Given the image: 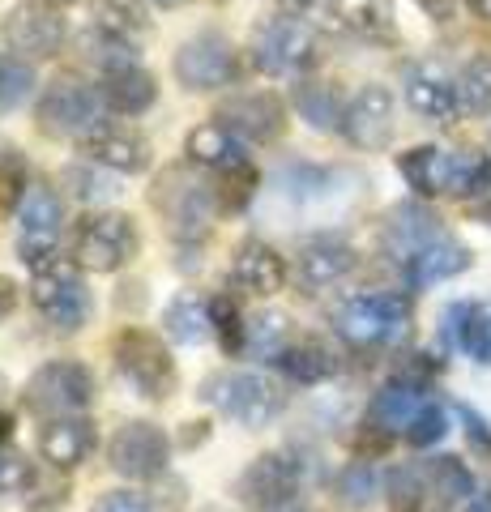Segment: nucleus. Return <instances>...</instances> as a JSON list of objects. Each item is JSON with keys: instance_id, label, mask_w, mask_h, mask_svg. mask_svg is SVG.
<instances>
[{"instance_id": "1", "label": "nucleus", "mask_w": 491, "mask_h": 512, "mask_svg": "<svg viewBox=\"0 0 491 512\" xmlns=\"http://www.w3.org/2000/svg\"><path fill=\"white\" fill-rule=\"evenodd\" d=\"M201 397L210 402L218 414H227L231 423L240 427H265L274 423L282 406H287V397H282L274 384L257 372H218L205 380Z\"/></svg>"}, {"instance_id": "2", "label": "nucleus", "mask_w": 491, "mask_h": 512, "mask_svg": "<svg viewBox=\"0 0 491 512\" xmlns=\"http://www.w3.org/2000/svg\"><path fill=\"white\" fill-rule=\"evenodd\" d=\"M94 402V372L77 359L43 363L26 384V406L47 419H69Z\"/></svg>"}, {"instance_id": "3", "label": "nucleus", "mask_w": 491, "mask_h": 512, "mask_svg": "<svg viewBox=\"0 0 491 512\" xmlns=\"http://www.w3.org/2000/svg\"><path fill=\"white\" fill-rule=\"evenodd\" d=\"M410 325V303L402 295H355L334 312V329L355 346H385Z\"/></svg>"}, {"instance_id": "4", "label": "nucleus", "mask_w": 491, "mask_h": 512, "mask_svg": "<svg viewBox=\"0 0 491 512\" xmlns=\"http://www.w3.org/2000/svg\"><path fill=\"white\" fill-rule=\"evenodd\" d=\"M154 205L176 239H197L214 222V188H205L188 171H167L154 188Z\"/></svg>"}, {"instance_id": "5", "label": "nucleus", "mask_w": 491, "mask_h": 512, "mask_svg": "<svg viewBox=\"0 0 491 512\" xmlns=\"http://www.w3.org/2000/svg\"><path fill=\"white\" fill-rule=\"evenodd\" d=\"M116 363L120 372L129 376V384L150 397V402H163V397L176 389V363L163 350V342L146 329H124L116 333Z\"/></svg>"}, {"instance_id": "6", "label": "nucleus", "mask_w": 491, "mask_h": 512, "mask_svg": "<svg viewBox=\"0 0 491 512\" xmlns=\"http://www.w3.org/2000/svg\"><path fill=\"white\" fill-rule=\"evenodd\" d=\"M30 303H35L56 329H82L90 316L86 282L69 261H52L47 269H39V274H30Z\"/></svg>"}, {"instance_id": "7", "label": "nucleus", "mask_w": 491, "mask_h": 512, "mask_svg": "<svg viewBox=\"0 0 491 512\" xmlns=\"http://www.w3.org/2000/svg\"><path fill=\"white\" fill-rule=\"evenodd\" d=\"M39 120H43L47 133L86 141L90 133H99L103 128V94H94L90 86L65 77V82H56L39 99Z\"/></svg>"}, {"instance_id": "8", "label": "nucleus", "mask_w": 491, "mask_h": 512, "mask_svg": "<svg viewBox=\"0 0 491 512\" xmlns=\"http://www.w3.org/2000/svg\"><path fill=\"white\" fill-rule=\"evenodd\" d=\"M18 222H22V239H18V252L22 261L30 265V274H39L56 256V239H60V222H65V205L52 188H30L22 210H18Z\"/></svg>"}, {"instance_id": "9", "label": "nucleus", "mask_w": 491, "mask_h": 512, "mask_svg": "<svg viewBox=\"0 0 491 512\" xmlns=\"http://www.w3.org/2000/svg\"><path fill=\"white\" fill-rule=\"evenodd\" d=\"M137 252V227L124 214H90L77 227V261L94 274H112Z\"/></svg>"}, {"instance_id": "10", "label": "nucleus", "mask_w": 491, "mask_h": 512, "mask_svg": "<svg viewBox=\"0 0 491 512\" xmlns=\"http://www.w3.org/2000/svg\"><path fill=\"white\" fill-rule=\"evenodd\" d=\"M316 56V39L304 22H269L257 30V39H252V64H257L261 73L269 77H291L299 69H308Z\"/></svg>"}, {"instance_id": "11", "label": "nucleus", "mask_w": 491, "mask_h": 512, "mask_svg": "<svg viewBox=\"0 0 491 512\" xmlns=\"http://www.w3.org/2000/svg\"><path fill=\"white\" fill-rule=\"evenodd\" d=\"M176 77L188 90H218L231 86L235 77V47L227 35L218 30H205V35L188 39L176 52Z\"/></svg>"}, {"instance_id": "12", "label": "nucleus", "mask_w": 491, "mask_h": 512, "mask_svg": "<svg viewBox=\"0 0 491 512\" xmlns=\"http://www.w3.org/2000/svg\"><path fill=\"white\" fill-rule=\"evenodd\" d=\"M299 487H304V470H299V461L291 453H265V457L252 461L240 478L244 504L265 508V512L291 504Z\"/></svg>"}, {"instance_id": "13", "label": "nucleus", "mask_w": 491, "mask_h": 512, "mask_svg": "<svg viewBox=\"0 0 491 512\" xmlns=\"http://www.w3.org/2000/svg\"><path fill=\"white\" fill-rule=\"evenodd\" d=\"M107 453H112L116 474L146 483V478H158L167 470L171 448H167V436L154 423H124L112 436V448H107Z\"/></svg>"}, {"instance_id": "14", "label": "nucleus", "mask_w": 491, "mask_h": 512, "mask_svg": "<svg viewBox=\"0 0 491 512\" xmlns=\"http://www.w3.org/2000/svg\"><path fill=\"white\" fill-rule=\"evenodd\" d=\"M342 133L359 150H380L393 137V94L385 86H359L342 111Z\"/></svg>"}, {"instance_id": "15", "label": "nucleus", "mask_w": 491, "mask_h": 512, "mask_svg": "<svg viewBox=\"0 0 491 512\" xmlns=\"http://www.w3.org/2000/svg\"><path fill=\"white\" fill-rule=\"evenodd\" d=\"M5 35H9V47H13V52H18L22 60H43V56H56V52H60V39H65V22H60V13L43 9V5H22V9L9 18Z\"/></svg>"}, {"instance_id": "16", "label": "nucleus", "mask_w": 491, "mask_h": 512, "mask_svg": "<svg viewBox=\"0 0 491 512\" xmlns=\"http://www.w3.org/2000/svg\"><path fill=\"white\" fill-rule=\"evenodd\" d=\"M82 150L90 163H99L107 171H120V175H137L150 167V141L133 133V128H116V124H103L99 133H90L82 141Z\"/></svg>"}, {"instance_id": "17", "label": "nucleus", "mask_w": 491, "mask_h": 512, "mask_svg": "<svg viewBox=\"0 0 491 512\" xmlns=\"http://www.w3.org/2000/svg\"><path fill=\"white\" fill-rule=\"evenodd\" d=\"M406 103L419 111L423 120H453L462 111V94H457V82H449L445 69L436 64H415L406 73Z\"/></svg>"}, {"instance_id": "18", "label": "nucleus", "mask_w": 491, "mask_h": 512, "mask_svg": "<svg viewBox=\"0 0 491 512\" xmlns=\"http://www.w3.org/2000/svg\"><path fill=\"white\" fill-rule=\"evenodd\" d=\"M355 265H359L355 248L338 244V239H312V244L299 252L295 274H299V282H304L308 291H329V286H338L342 278H351Z\"/></svg>"}, {"instance_id": "19", "label": "nucleus", "mask_w": 491, "mask_h": 512, "mask_svg": "<svg viewBox=\"0 0 491 512\" xmlns=\"http://www.w3.org/2000/svg\"><path fill=\"white\" fill-rule=\"evenodd\" d=\"M218 120L244 141H274L282 133V124H287L282 120V103L274 94H240V99H231L218 111Z\"/></svg>"}, {"instance_id": "20", "label": "nucleus", "mask_w": 491, "mask_h": 512, "mask_svg": "<svg viewBox=\"0 0 491 512\" xmlns=\"http://www.w3.org/2000/svg\"><path fill=\"white\" fill-rule=\"evenodd\" d=\"M188 158L197 167H210V171H240L248 167V150H244V137L231 133L227 124H201L188 133Z\"/></svg>"}, {"instance_id": "21", "label": "nucleus", "mask_w": 491, "mask_h": 512, "mask_svg": "<svg viewBox=\"0 0 491 512\" xmlns=\"http://www.w3.org/2000/svg\"><path fill=\"white\" fill-rule=\"evenodd\" d=\"M231 278H235V286H244L248 295H278L282 282H287V261L269 244H244L235 252Z\"/></svg>"}, {"instance_id": "22", "label": "nucleus", "mask_w": 491, "mask_h": 512, "mask_svg": "<svg viewBox=\"0 0 491 512\" xmlns=\"http://www.w3.org/2000/svg\"><path fill=\"white\" fill-rule=\"evenodd\" d=\"M94 448V431L86 419H47V427L39 431V453L52 461L56 470H73L82 466Z\"/></svg>"}, {"instance_id": "23", "label": "nucleus", "mask_w": 491, "mask_h": 512, "mask_svg": "<svg viewBox=\"0 0 491 512\" xmlns=\"http://www.w3.org/2000/svg\"><path fill=\"white\" fill-rule=\"evenodd\" d=\"M466 269H470V248L440 235L436 244H427L419 256L406 261V278H410V286H436V282L466 274Z\"/></svg>"}, {"instance_id": "24", "label": "nucleus", "mask_w": 491, "mask_h": 512, "mask_svg": "<svg viewBox=\"0 0 491 512\" xmlns=\"http://www.w3.org/2000/svg\"><path fill=\"white\" fill-rule=\"evenodd\" d=\"M389 248L410 261V256H419L427 244H436L440 239V218L432 210H423V205H398V210L389 214Z\"/></svg>"}, {"instance_id": "25", "label": "nucleus", "mask_w": 491, "mask_h": 512, "mask_svg": "<svg viewBox=\"0 0 491 512\" xmlns=\"http://www.w3.org/2000/svg\"><path fill=\"white\" fill-rule=\"evenodd\" d=\"M103 103L116 107L120 116H141V111L154 107V77L137 64H124V69H107L103 73Z\"/></svg>"}, {"instance_id": "26", "label": "nucleus", "mask_w": 491, "mask_h": 512, "mask_svg": "<svg viewBox=\"0 0 491 512\" xmlns=\"http://www.w3.org/2000/svg\"><path fill=\"white\" fill-rule=\"evenodd\" d=\"M398 171L406 175V184L432 197V192H449L453 188V154L436 150V146H419L398 158Z\"/></svg>"}, {"instance_id": "27", "label": "nucleus", "mask_w": 491, "mask_h": 512, "mask_svg": "<svg viewBox=\"0 0 491 512\" xmlns=\"http://www.w3.org/2000/svg\"><path fill=\"white\" fill-rule=\"evenodd\" d=\"M329 22L359 39H389L393 35V18H389L385 0H334V5H329Z\"/></svg>"}, {"instance_id": "28", "label": "nucleus", "mask_w": 491, "mask_h": 512, "mask_svg": "<svg viewBox=\"0 0 491 512\" xmlns=\"http://www.w3.org/2000/svg\"><path fill=\"white\" fill-rule=\"evenodd\" d=\"M163 329H167V338H171V342L197 346V342H205V338L214 333V316H210V308H205L201 299L180 295V299H171V303H167Z\"/></svg>"}, {"instance_id": "29", "label": "nucleus", "mask_w": 491, "mask_h": 512, "mask_svg": "<svg viewBox=\"0 0 491 512\" xmlns=\"http://www.w3.org/2000/svg\"><path fill=\"white\" fill-rule=\"evenodd\" d=\"M423 410V397L410 380H393L385 384V389L376 393L372 402V423L385 427V431H406L410 423H415V414Z\"/></svg>"}, {"instance_id": "30", "label": "nucleus", "mask_w": 491, "mask_h": 512, "mask_svg": "<svg viewBox=\"0 0 491 512\" xmlns=\"http://www.w3.org/2000/svg\"><path fill=\"white\" fill-rule=\"evenodd\" d=\"M94 13H99L94 22H99L103 35L124 39V43L150 30V9H146V0H94Z\"/></svg>"}, {"instance_id": "31", "label": "nucleus", "mask_w": 491, "mask_h": 512, "mask_svg": "<svg viewBox=\"0 0 491 512\" xmlns=\"http://www.w3.org/2000/svg\"><path fill=\"white\" fill-rule=\"evenodd\" d=\"M278 367L287 372L295 384H321V380H329L334 376V367H338V359L329 355V346H321V342H299V346H287L282 350V359H278Z\"/></svg>"}, {"instance_id": "32", "label": "nucleus", "mask_w": 491, "mask_h": 512, "mask_svg": "<svg viewBox=\"0 0 491 512\" xmlns=\"http://www.w3.org/2000/svg\"><path fill=\"white\" fill-rule=\"evenodd\" d=\"M334 491H338V504H342L346 512H363V508L376 504V495H380V474H376L372 461H351V466L338 474Z\"/></svg>"}, {"instance_id": "33", "label": "nucleus", "mask_w": 491, "mask_h": 512, "mask_svg": "<svg viewBox=\"0 0 491 512\" xmlns=\"http://www.w3.org/2000/svg\"><path fill=\"white\" fill-rule=\"evenodd\" d=\"M457 312V342L474 363H491V303H474V308H453Z\"/></svg>"}, {"instance_id": "34", "label": "nucleus", "mask_w": 491, "mask_h": 512, "mask_svg": "<svg viewBox=\"0 0 491 512\" xmlns=\"http://www.w3.org/2000/svg\"><path fill=\"white\" fill-rule=\"evenodd\" d=\"M295 107L299 116H304L312 128H321V133H329V128L342 124V107H338V94L321 86V82H304L295 86Z\"/></svg>"}, {"instance_id": "35", "label": "nucleus", "mask_w": 491, "mask_h": 512, "mask_svg": "<svg viewBox=\"0 0 491 512\" xmlns=\"http://www.w3.org/2000/svg\"><path fill=\"white\" fill-rule=\"evenodd\" d=\"M457 94H462V107L474 111V116H483L491 111V60L479 56L470 60L462 69V82H457Z\"/></svg>"}, {"instance_id": "36", "label": "nucleus", "mask_w": 491, "mask_h": 512, "mask_svg": "<svg viewBox=\"0 0 491 512\" xmlns=\"http://www.w3.org/2000/svg\"><path fill=\"white\" fill-rule=\"evenodd\" d=\"M35 90V69L13 56V60H0V107H18L26 103V94Z\"/></svg>"}, {"instance_id": "37", "label": "nucleus", "mask_w": 491, "mask_h": 512, "mask_svg": "<svg viewBox=\"0 0 491 512\" xmlns=\"http://www.w3.org/2000/svg\"><path fill=\"white\" fill-rule=\"evenodd\" d=\"M282 338H287V316L278 312H265L248 325V346L257 350V355H269V359H282Z\"/></svg>"}, {"instance_id": "38", "label": "nucleus", "mask_w": 491, "mask_h": 512, "mask_svg": "<svg viewBox=\"0 0 491 512\" xmlns=\"http://www.w3.org/2000/svg\"><path fill=\"white\" fill-rule=\"evenodd\" d=\"M432 483H436V495H445V500H470V495H474V478H470V470L457 457H440L436 461V466H432Z\"/></svg>"}, {"instance_id": "39", "label": "nucleus", "mask_w": 491, "mask_h": 512, "mask_svg": "<svg viewBox=\"0 0 491 512\" xmlns=\"http://www.w3.org/2000/svg\"><path fill=\"white\" fill-rule=\"evenodd\" d=\"M445 431H449L445 410H440V406H423V410L415 414V423L406 427V440L415 444V448H432L436 440H445Z\"/></svg>"}, {"instance_id": "40", "label": "nucleus", "mask_w": 491, "mask_h": 512, "mask_svg": "<svg viewBox=\"0 0 491 512\" xmlns=\"http://www.w3.org/2000/svg\"><path fill=\"white\" fill-rule=\"evenodd\" d=\"M26 171L22 163H13V158H5L0 163V218H9L13 210H22V201H26Z\"/></svg>"}, {"instance_id": "41", "label": "nucleus", "mask_w": 491, "mask_h": 512, "mask_svg": "<svg viewBox=\"0 0 491 512\" xmlns=\"http://www.w3.org/2000/svg\"><path fill=\"white\" fill-rule=\"evenodd\" d=\"M210 316H214V333L223 338V346L227 350H235V346H244V325H240V308H235L231 299H214L210 303Z\"/></svg>"}, {"instance_id": "42", "label": "nucleus", "mask_w": 491, "mask_h": 512, "mask_svg": "<svg viewBox=\"0 0 491 512\" xmlns=\"http://www.w3.org/2000/svg\"><path fill=\"white\" fill-rule=\"evenodd\" d=\"M30 483H35V466L22 453L0 448V491H26Z\"/></svg>"}, {"instance_id": "43", "label": "nucleus", "mask_w": 491, "mask_h": 512, "mask_svg": "<svg viewBox=\"0 0 491 512\" xmlns=\"http://www.w3.org/2000/svg\"><path fill=\"white\" fill-rule=\"evenodd\" d=\"M65 184H73V192L82 201H99V197H112V192H116V184L107 180V175H94L86 167H69L65 171Z\"/></svg>"}, {"instance_id": "44", "label": "nucleus", "mask_w": 491, "mask_h": 512, "mask_svg": "<svg viewBox=\"0 0 491 512\" xmlns=\"http://www.w3.org/2000/svg\"><path fill=\"white\" fill-rule=\"evenodd\" d=\"M389 487H393V504L398 508H419V495H423V474L419 470H393Z\"/></svg>"}, {"instance_id": "45", "label": "nucleus", "mask_w": 491, "mask_h": 512, "mask_svg": "<svg viewBox=\"0 0 491 512\" xmlns=\"http://www.w3.org/2000/svg\"><path fill=\"white\" fill-rule=\"evenodd\" d=\"M94 512H154L146 495L137 491H107L99 504H94Z\"/></svg>"}, {"instance_id": "46", "label": "nucleus", "mask_w": 491, "mask_h": 512, "mask_svg": "<svg viewBox=\"0 0 491 512\" xmlns=\"http://www.w3.org/2000/svg\"><path fill=\"white\" fill-rule=\"evenodd\" d=\"M13 308H18V286H13L9 278H0V320L13 316Z\"/></svg>"}, {"instance_id": "47", "label": "nucleus", "mask_w": 491, "mask_h": 512, "mask_svg": "<svg viewBox=\"0 0 491 512\" xmlns=\"http://www.w3.org/2000/svg\"><path fill=\"white\" fill-rule=\"evenodd\" d=\"M427 9H432V18H449L453 13V0H423Z\"/></svg>"}, {"instance_id": "48", "label": "nucleus", "mask_w": 491, "mask_h": 512, "mask_svg": "<svg viewBox=\"0 0 491 512\" xmlns=\"http://www.w3.org/2000/svg\"><path fill=\"white\" fill-rule=\"evenodd\" d=\"M274 5H278V9H287V13H299V9H308L312 0H274Z\"/></svg>"}, {"instance_id": "49", "label": "nucleus", "mask_w": 491, "mask_h": 512, "mask_svg": "<svg viewBox=\"0 0 491 512\" xmlns=\"http://www.w3.org/2000/svg\"><path fill=\"white\" fill-rule=\"evenodd\" d=\"M466 512H491V495H474Z\"/></svg>"}, {"instance_id": "50", "label": "nucleus", "mask_w": 491, "mask_h": 512, "mask_svg": "<svg viewBox=\"0 0 491 512\" xmlns=\"http://www.w3.org/2000/svg\"><path fill=\"white\" fill-rule=\"evenodd\" d=\"M470 9L479 13V18H487V22H491V0H470Z\"/></svg>"}, {"instance_id": "51", "label": "nucleus", "mask_w": 491, "mask_h": 512, "mask_svg": "<svg viewBox=\"0 0 491 512\" xmlns=\"http://www.w3.org/2000/svg\"><path fill=\"white\" fill-rule=\"evenodd\" d=\"M9 431H13V419H9V414H0V448H5V440H9Z\"/></svg>"}, {"instance_id": "52", "label": "nucleus", "mask_w": 491, "mask_h": 512, "mask_svg": "<svg viewBox=\"0 0 491 512\" xmlns=\"http://www.w3.org/2000/svg\"><path fill=\"white\" fill-rule=\"evenodd\" d=\"M479 218H483L487 227H491V201H483V205H479Z\"/></svg>"}, {"instance_id": "53", "label": "nucleus", "mask_w": 491, "mask_h": 512, "mask_svg": "<svg viewBox=\"0 0 491 512\" xmlns=\"http://www.w3.org/2000/svg\"><path fill=\"white\" fill-rule=\"evenodd\" d=\"M154 5H163V9H176V5H180V0H154Z\"/></svg>"}, {"instance_id": "54", "label": "nucleus", "mask_w": 491, "mask_h": 512, "mask_svg": "<svg viewBox=\"0 0 491 512\" xmlns=\"http://www.w3.org/2000/svg\"><path fill=\"white\" fill-rule=\"evenodd\" d=\"M56 5H73V0H56Z\"/></svg>"}]
</instances>
